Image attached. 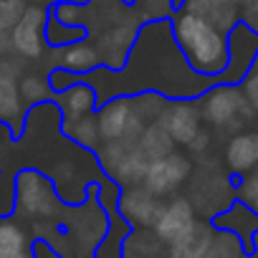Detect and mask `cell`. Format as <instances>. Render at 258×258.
Wrapping results in <instances>:
<instances>
[{"label": "cell", "instance_id": "6da1fadb", "mask_svg": "<svg viewBox=\"0 0 258 258\" xmlns=\"http://www.w3.org/2000/svg\"><path fill=\"white\" fill-rule=\"evenodd\" d=\"M101 76L114 79L116 86L106 89L101 101L126 94H160L165 99H198L210 86L218 84L215 76H203L192 71L175 43L170 18H152L142 28H137L135 43L126 53L121 69H96ZM99 101V104H101Z\"/></svg>", "mask_w": 258, "mask_h": 258}, {"label": "cell", "instance_id": "7a4b0ae2", "mask_svg": "<svg viewBox=\"0 0 258 258\" xmlns=\"http://www.w3.org/2000/svg\"><path fill=\"white\" fill-rule=\"evenodd\" d=\"M170 26L175 43L192 71L218 76L228 66V33L185 8L170 13Z\"/></svg>", "mask_w": 258, "mask_h": 258}, {"label": "cell", "instance_id": "3957f363", "mask_svg": "<svg viewBox=\"0 0 258 258\" xmlns=\"http://www.w3.org/2000/svg\"><path fill=\"white\" fill-rule=\"evenodd\" d=\"M96 116V129L101 142H121V140H137L145 129V116L137 106L135 96H111L99 104Z\"/></svg>", "mask_w": 258, "mask_h": 258}, {"label": "cell", "instance_id": "277c9868", "mask_svg": "<svg viewBox=\"0 0 258 258\" xmlns=\"http://www.w3.org/2000/svg\"><path fill=\"white\" fill-rule=\"evenodd\" d=\"M198 106H200V116L213 124V126H238L240 121H245L248 116H253V109L248 106L243 91L238 84H215L210 86L205 94L198 96Z\"/></svg>", "mask_w": 258, "mask_h": 258}, {"label": "cell", "instance_id": "5b68a950", "mask_svg": "<svg viewBox=\"0 0 258 258\" xmlns=\"http://www.w3.org/2000/svg\"><path fill=\"white\" fill-rule=\"evenodd\" d=\"M104 172L114 182H142L147 157L137 147V140H121V142H104L101 152L96 150Z\"/></svg>", "mask_w": 258, "mask_h": 258}, {"label": "cell", "instance_id": "8992f818", "mask_svg": "<svg viewBox=\"0 0 258 258\" xmlns=\"http://www.w3.org/2000/svg\"><path fill=\"white\" fill-rule=\"evenodd\" d=\"M255 53H258V31L238 21L228 31V66L215 76L218 84H240L245 74L253 69Z\"/></svg>", "mask_w": 258, "mask_h": 258}, {"label": "cell", "instance_id": "52a82bcc", "mask_svg": "<svg viewBox=\"0 0 258 258\" xmlns=\"http://www.w3.org/2000/svg\"><path fill=\"white\" fill-rule=\"evenodd\" d=\"M187 175H190V160L180 152H170L165 157L147 162L145 175H142V185L152 195L165 198V195H172L187 180Z\"/></svg>", "mask_w": 258, "mask_h": 258}, {"label": "cell", "instance_id": "ba28073f", "mask_svg": "<svg viewBox=\"0 0 258 258\" xmlns=\"http://www.w3.org/2000/svg\"><path fill=\"white\" fill-rule=\"evenodd\" d=\"M157 119L167 129L172 142L177 145H190L200 132V121H203L198 99H170Z\"/></svg>", "mask_w": 258, "mask_h": 258}, {"label": "cell", "instance_id": "9c48e42d", "mask_svg": "<svg viewBox=\"0 0 258 258\" xmlns=\"http://www.w3.org/2000/svg\"><path fill=\"white\" fill-rule=\"evenodd\" d=\"M195 223H198V218H195L192 203L185 198H175V200L160 205V213L152 223V233L160 243L170 245V243L180 240L185 233H190V228Z\"/></svg>", "mask_w": 258, "mask_h": 258}, {"label": "cell", "instance_id": "30bf717a", "mask_svg": "<svg viewBox=\"0 0 258 258\" xmlns=\"http://www.w3.org/2000/svg\"><path fill=\"white\" fill-rule=\"evenodd\" d=\"M46 18L48 13L38 6L28 8L21 13L16 26L11 28V46L23 56V58H38L43 53V31H46Z\"/></svg>", "mask_w": 258, "mask_h": 258}, {"label": "cell", "instance_id": "8fae6325", "mask_svg": "<svg viewBox=\"0 0 258 258\" xmlns=\"http://www.w3.org/2000/svg\"><path fill=\"white\" fill-rule=\"evenodd\" d=\"M160 198L152 195L145 185H132L124 187L121 195L116 198V210L129 225L140 228H152L157 213H160Z\"/></svg>", "mask_w": 258, "mask_h": 258}, {"label": "cell", "instance_id": "7c38bea8", "mask_svg": "<svg viewBox=\"0 0 258 258\" xmlns=\"http://www.w3.org/2000/svg\"><path fill=\"white\" fill-rule=\"evenodd\" d=\"M58 94L61 96L56 101H58V111H61V119L63 121H74V119H81L86 114H94V109L99 106V99H96L94 86L89 81H84V79L69 84Z\"/></svg>", "mask_w": 258, "mask_h": 258}, {"label": "cell", "instance_id": "4fadbf2b", "mask_svg": "<svg viewBox=\"0 0 258 258\" xmlns=\"http://www.w3.org/2000/svg\"><path fill=\"white\" fill-rule=\"evenodd\" d=\"M182 8L205 18L208 23H213L223 33H228L240 21V6L235 0H185Z\"/></svg>", "mask_w": 258, "mask_h": 258}, {"label": "cell", "instance_id": "5bb4252c", "mask_svg": "<svg viewBox=\"0 0 258 258\" xmlns=\"http://www.w3.org/2000/svg\"><path fill=\"white\" fill-rule=\"evenodd\" d=\"M225 162L233 177H240L258 167V132H238L225 147Z\"/></svg>", "mask_w": 258, "mask_h": 258}, {"label": "cell", "instance_id": "9a60e30c", "mask_svg": "<svg viewBox=\"0 0 258 258\" xmlns=\"http://www.w3.org/2000/svg\"><path fill=\"white\" fill-rule=\"evenodd\" d=\"M213 235H215V225L198 220L190 228V233H185L180 240L167 245V258H205Z\"/></svg>", "mask_w": 258, "mask_h": 258}, {"label": "cell", "instance_id": "2e32d148", "mask_svg": "<svg viewBox=\"0 0 258 258\" xmlns=\"http://www.w3.org/2000/svg\"><path fill=\"white\" fill-rule=\"evenodd\" d=\"M99 66H101V58H99V51L91 43L76 41V43L63 46V53H61V69L63 71L76 74V76H86Z\"/></svg>", "mask_w": 258, "mask_h": 258}, {"label": "cell", "instance_id": "e0dca14e", "mask_svg": "<svg viewBox=\"0 0 258 258\" xmlns=\"http://www.w3.org/2000/svg\"><path fill=\"white\" fill-rule=\"evenodd\" d=\"M0 258H33L26 230L8 218H0Z\"/></svg>", "mask_w": 258, "mask_h": 258}, {"label": "cell", "instance_id": "ac0fdd59", "mask_svg": "<svg viewBox=\"0 0 258 258\" xmlns=\"http://www.w3.org/2000/svg\"><path fill=\"white\" fill-rule=\"evenodd\" d=\"M137 147L142 150V155H145L147 162H150V160H157V157L170 155L172 147H175V142H172V137L167 135V129H165V126L160 124V119H157V121H152L150 126H145L142 132H140Z\"/></svg>", "mask_w": 258, "mask_h": 258}, {"label": "cell", "instance_id": "d6986e66", "mask_svg": "<svg viewBox=\"0 0 258 258\" xmlns=\"http://www.w3.org/2000/svg\"><path fill=\"white\" fill-rule=\"evenodd\" d=\"M61 129L69 140H74L79 147H86L91 152L99 150V129H96V116L94 114H86L81 119H74V121H61Z\"/></svg>", "mask_w": 258, "mask_h": 258}, {"label": "cell", "instance_id": "ffe728a7", "mask_svg": "<svg viewBox=\"0 0 258 258\" xmlns=\"http://www.w3.org/2000/svg\"><path fill=\"white\" fill-rule=\"evenodd\" d=\"M43 38H46V43L48 46H69V43H76V41H86L89 38V31H86V26H69V23H61V21H56L53 16H48L46 18V31H43Z\"/></svg>", "mask_w": 258, "mask_h": 258}, {"label": "cell", "instance_id": "44dd1931", "mask_svg": "<svg viewBox=\"0 0 258 258\" xmlns=\"http://www.w3.org/2000/svg\"><path fill=\"white\" fill-rule=\"evenodd\" d=\"M21 114V91L13 74H0V121L8 124Z\"/></svg>", "mask_w": 258, "mask_h": 258}, {"label": "cell", "instance_id": "7402d4cb", "mask_svg": "<svg viewBox=\"0 0 258 258\" xmlns=\"http://www.w3.org/2000/svg\"><path fill=\"white\" fill-rule=\"evenodd\" d=\"M205 258H245V250H243L240 238L233 230L215 228V235L210 240V248H208Z\"/></svg>", "mask_w": 258, "mask_h": 258}, {"label": "cell", "instance_id": "603a6c76", "mask_svg": "<svg viewBox=\"0 0 258 258\" xmlns=\"http://www.w3.org/2000/svg\"><path fill=\"white\" fill-rule=\"evenodd\" d=\"M21 13H23L21 0H0V36H3L8 28L16 26Z\"/></svg>", "mask_w": 258, "mask_h": 258}, {"label": "cell", "instance_id": "cb8c5ba5", "mask_svg": "<svg viewBox=\"0 0 258 258\" xmlns=\"http://www.w3.org/2000/svg\"><path fill=\"white\" fill-rule=\"evenodd\" d=\"M238 86H240V91H243L248 106L253 109V114H258V71L250 69V71L245 74V79H243Z\"/></svg>", "mask_w": 258, "mask_h": 258}, {"label": "cell", "instance_id": "d4e9b609", "mask_svg": "<svg viewBox=\"0 0 258 258\" xmlns=\"http://www.w3.org/2000/svg\"><path fill=\"white\" fill-rule=\"evenodd\" d=\"M31 253H33V258H61V255H58L46 240H41V238L31 243Z\"/></svg>", "mask_w": 258, "mask_h": 258}, {"label": "cell", "instance_id": "484cf974", "mask_svg": "<svg viewBox=\"0 0 258 258\" xmlns=\"http://www.w3.org/2000/svg\"><path fill=\"white\" fill-rule=\"evenodd\" d=\"M63 3H74V6H81V8H84V6L91 3V0H63Z\"/></svg>", "mask_w": 258, "mask_h": 258}, {"label": "cell", "instance_id": "4316f807", "mask_svg": "<svg viewBox=\"0 0 258 258\" xmlns=\"http://www.w3.org/2000/svg\"><path fill=\"white\" fill-rule=\"evenodd\" d=\"M182 3H185V0H170V8L177 11V8H182Z\"/></svg>", "mask_w": 258, "mask_h": 258}, {"label": "cell", "instance_id": "83f0119b", "mask_svg": "<svg viewBox=\"0 0 258 258\" xmlns=\"http://www.w3.org/2000/svg\"><path fill=\"white\" fill-rule=\"evenodd\" d=\"M28 3H33V6H41V3H46V0H28Z\"/></svg>", "mask_w": 258, "mask_h": 258}, {"label": "cell", "instance_id": "f1b7e54d", "mask_svg": "<svg viewBox=\"0 0 258 258\" xmlns=\"http://www.w3.org/2000/svg\"><path fill=\"white\" fill-rule=\"evenodd\" d=\"M253 69L258 71V53H255V61H253Z\"/></svg>", "mask_w": 258, "mask_h": 258}, {"label": "cell", "instance_id": "f546056e", "mask_svg": "<svg viewBox=\"0 0 258 258\" xmlns=\"http://www.w3.org/2000/svg\"><path fill=\"white\" fill-rule=\"evenodd\" d=\"M235 3H238V6H243V3H245V0H235Z\"/></svg>", "mask_w": 258, "mask_h": 258}]
</instances>
